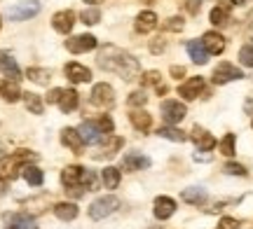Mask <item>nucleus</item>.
<instances>
[{
  "instance_id": "1",
  "label": "nucleus",
  "mask_w": 253,
  "mask_h": 229,
  "mask_svg": "<svg viewBox=\"0 0 253 229\" xmlns=\"http://www.w3.org/2000/svg\"><path fill=\"white\" fill-rule=\"evenodd\" d=\"M96 64H99V68L101 70H106V73L120 75L125 82L136 80L138 73H141V64H138V59L131 56L129 52H125V49L115 47V45L101 47L99 56H96Z\"/></svg>"
},
{
  "instance_id": "2",
  "label": "nucleus",
  "mask_w": 253,
  "mask_h": 229,
  "mask_svg": "<svg viewBox=\"0 0 253 229\" xmlns=\"http://www.w3.org/2000/svg\"><path fill=\"white\" fill-rule=\"evenodd\" d=\"M38 155L31 150H19L14 155H7L0 159V178L2 180H14L19 175V171H24V166H28V162H36Z\"/></svg>"
},
{
  "instance_id": "3",
  "label": "nucleus",
  "mask_w": 253,
  "mask_h": 229,
  "mask_svg": "<svg viewBox=\"0 0 253 229\" xmlns=\"http://www.w3.org/2000/svg\"><path fill=\"white\" fill-rule=\"evenodd\" d=\"M120 208V199L115 194H106V196H99L96 201H91L89 206V218L91 220H103Z\"/></svg>"
},
{
  "instance_id": "4",
  "label": "nucleus",
  "mask_w": 253,
  "mask_h": 229,
  "mask_svg": "<svg viewBox=\"0 0 253 229\" xmlns=\"http://www.w3.org/2000/svg\"><path fill=\"white\" fill-rule=\"evenodd\" d=\"M89 103L96 105V108H113V103H115V89L108 82L94 84V89L89 94Z\"/></svg>"
},
{
  "instance_id": "5",
  "label": "nucleus",
  "mask_w": 253,
  "mask_h": 229,
  "mask_svg": "<svg viewBox=\"0 0 253 229\" xmlns=\"http://www.w3.org/2000/svg\"><path fill=\"white\" fill-rule=\"evenodd\" d=\"M38 12H40V2L38 0H24V2H17V5H12L7 9V17L12 21H26V19L36 17Z\"/></svg>"
},
{
  "instance_id": "6",
  "label": "nucleus",
  "mask_w": 253,
  "mask_h": 229,
  "mask_svg": "<svg viewBox=\"0 0 253 229\" xmlns=\"http://www.w3.org/2000/svg\"><path fill=\"white\" fill-rule=\"evenodd\" d=\"M160 110H162L164 124H171V127H176L178 122H183V117L188 115V108H185L181 101H164Z\"/></svg>"
},
{
  "instance_id": "7",
  "label": "nucleus",
  "mask_w": 253,
  "mask_h": 229,
  "mask_svg": "<svg viewBox=\"0 0 253 229\" xmlns=\"http://www.w3.org/2000/svg\"><path fill=\"white\" fill-rule=\"evenodd\" d=\"M242 77H244V73H242L237 65L227 64V61L218 64L216 70H213V75H211L213 84H227V82H235V80H242Z\"/></svg>"
},
{
  "instance_id": "8",
  "label": "nucleus",
  "mask_w": 253,
  "mask_h": 229,
  "mask_svg": "<svg viewBox=\"0 0 253 229\" xmlns=\"http://www.w3.org/2000/svg\"><path fill=\"white\" fill-rule=\"evenodd\" d=\"M99 47V40L89 33H84V35H75L71 40H66V49L73 52V54H84V52H89V49H96Z\"/></svg>"
},
{
  "instance_id": "9",
  "label": "nucleus",
  "mask_w": 253,
  "mask_h": 229,
  "mask_svg": "<svg viewBox=\"0 0 253 229\" xmlns=\"http://www.w3.org/2000/svg\"><path fill=\"white\" fill-rule=\"evenodd\" d=\"M207 89V82H204V77L202 75H195V77H190L188 82H183L178 87V94H181L185 101H195L197 96H202Z\"/></svg>"
},
{
  "instance_id": "10",
  "label": "nucleus",
  "mask_w": 253,
  "mask_h": 229,
  "mask_svg": "<svg viewBox=\"0 0 253 229\" xmlns=\"http://www.w3.org/2000/svg\"><path fill=\"white\" fill-rule=\"evenodd\" d=\"M150 157L141 155V152H126L125 159H122V168H125L126 173H134V171H145V168H150Z\"/></svg>"
},
{
  "instance_id": "11",
  "label": "nucleus",
  "mask_w": 253,
  "mask_h": 229,
  "mask_svg": "<svg viewBox=\"0 0 253 229\" xmlns=\"http://www.w3.org/2000/svg\"><path fill=\"white\" fill-rule=\"evenodd\" d=\"M78 133H80L84 145H96V143H101V140L106 138V133H103L94 122H82L80 127H78Z\"/></svg>"
},
{
  "instance_id": "12",
  "label": "nucleus",
  "mask_w": 253,
  "mask_h": 229,
  "mask_svg": "<svg viewBox=\"0 0 253 229\" xmlns=\"http://www.w3.org/2000/svg\"><path fill=\"white\" fill-rule=\"evenodd\" d=\"M73 24H75V12L73 9H61L52 17V28L56 33H63V35L73 31Z\"/></svg>"
},
{
  "instance_id": "13",
  "label": "nucleus",
  "mask_w": 253,
  "mask_h": 229,
  "mask_svg": "<svg viewBox=\"0 0 253 229\" xmlns=\"http://www.w3.org/2000/svg\"><path fill=\"white\" fill-rule=\"evenodd\" d=\"M202 45H204V49L209 52V56L213 54H223L225 52V37L220 35V33H216V31H209V33H204V37H202Z\"/></svg>"
},
{
  "instance_id": "14",
  "label": "nucleus",
  "mask_w": 253,
  "mask_h": 229,
  "mask_svg": "<svg viewBox=\"0 0 253 229\" xmlns=\"http://www.w3.org/2000/svg\"><path fill=\"white\" fill-rule=\"evenodd\" d=\"M153 213L157 220H169L173 213H176V201H173L171 196H157L153 206Z\"/></svg>"
},
{
  "instance_id": "15",
  "label": "nucleus",
  "mask_w": 253,
  "mask_h": 229,
  "mask_svg": "<svg viewBox=\"0 0 253 229\" xmlns=\"http://www.w3.org/2000/svg\"><path fill=\"white\" fill-rule=\"evenodd\" d=\"M2 218L12 229H38L33 215H28V213H5Z\"/></svg>"
},
{
  "instance_id": "16",
  "label": "nucleus",
  "mask_w": 253,
  "mask_h": 229,
  "mask_svg": "<svg viewBox=\"0 0 253 229\" xmlns=\"http://www.w3.org/2000/svg\"><path fill=\"white\" fill-rule=\"evenodd\" d=\"M136 33H153L155 28H157V14H155L153 9H143L138 17H136Z\"/></svg>"
},
{
  "instance_id": "17",
  "label": "nucleus",
  "mask_w": 253,
  "mask_h": 229,
  "mask_svg": "<svg viewBox=\"0 0 253 229\" xmlns=\"http://www.w3.org/2000/svg\"><path fill=\"white\" fill-rule=\"evenodd\" d=\"M82 175H84V168H82V166H66L61 171V185L66 190L78 187V185H82Z\"/></svg>"
},
{
  "instance_id": "18",
  "label": "nucleus",
  "mask_w": 253,
  "mask_h": 229,
  "mask_svg": "<svg viewBox=\"0 0 253 229\" xmlns=\"http://www.w3.org/2000/svg\"><path fill=\"white\" fill-rule=\"evenodd\" d=\"M190 138L195 140V145H197V150H213L216 147V138L211 136L209 131H204L202 127H195L192 129V133H190Z\"/></svg>"
},
{
  "instance_id": "19",
  "label": "nucleus",
  "mask_w": 253,
  "mask_h": 229,
  "mask_svg": "<svg viewBox=\"0 0 253 229\" xmlns=\"http://www.w3.org/2000/svg\"><path fill=\"white\" fill-rule=\"evenodd\" d=\"M63 70H66V77H68L71 82H75V84L89 82V80H91L89 68H84V65H80V64H68Z\"/></svg>"
},
{
  "instance_id": "20",
  "label": "nucleus",
  "mask_w": 253,
  "mask_h": 229,
  "mask_svg": "<svg viewBox=\"0 0 253 229\" xmlns=\"http://www.w3.org/2000/svg\"><path fill=\"white\" fill-rule=\"evenodd\" d=\"M181 199L185 203H192V206H204L209 201V194L204 187H188L181 192Z\"/></svg>"
},
{
  "instance_id": "21",
  "label": "nucleus",
  "mask_w": 253,
  "mask_h": 229,
  "mask_svg": "<svg viewBox=\"0 0 253 229\" xmlns=\"http://www.w3.org/2000/svg\"><path fill=\"white\" fill-rule=\"evenodd\" d=\"M61 143H63L66 147H71L75 155H80L82 147H84V143H82L80 133H78V129H68V127L61 131Z\"/></svg>"
},
{
  "instance_id": "22",
  "label": "nucleus",
  "mask_w": 253,
  "mask_h": 229,
  "mask_svg": "<svg viewBox=\"0 0 253 229\" xmlns=\"http://www.w3.org/2000/svg\"><path fill=\"white\" fill-rule=\"evenodd\" d=\"M0 96H2L5 101L14 103V101H19V98L24 96V92L19 89L17 80H0Z\"/></svg>"
},
{
  "instance_id": "23",
  "label": "nucleus",
  "mask_w": 253,
  "mask_h": 229,
  "mask_svg": "<svg viewBox=\"0 0 253 229\" xmlns=\"http://www.w3.org/2000/svg\"><path fill=\"white\" fill-rule=\"evenodd\" d=\"M129 122H131V127H134L136 131H141V133H148L150 127H153V117H150L145 110H131Z\"/></svg>"
},
{
  "instance_id": "24",
  "label": "nucleus",
  "mask_w": 253,
  "mask_h": 229,
  "mask_svg": "<svg viewBox=\"0 0 253 229\" xmlns=\"http://www.w3.org/2000/svg\"><path fill=\"white\" fill-rule=\"evenodd\" d=\"M185 49H188L190 59H192V61H195L197 65H204L209 61V52L204 49L202 40H190L188 45H185Z\"/></svg>"
},
{
  "instance_id": "25",
  "label": "nucleus",
  "mask_w": 253,
  "mask_h": 229,
  "mask_svg": "<svg viewBox=\"0 0 253 229\" xmlns=\"http://www.w3.org/2000/svg\"><path fill=\"white\" fill-rule=\"evenodd\" d=\"M0 73L5 75L7 80H19L21 77V70H19L17 61L7 54H0Z\"/></svg>"
},
{
  "instance_id": "26",
  "label": "nucleus",
  "mask_w": 253,
  "mask_h": 229,
  "mask_svg": "<svg viewBox=\"0 0 253 229\" xmlns=\"http://www.w3.org/2000/svg\"><path fill=\"white\" fill-rule=\"evenodd\" d=\"M78 206L73 201H59L54 206V215L59 218V220H63V222H71V220H75L78 218Z\"/></svg>"
},
{
  "instance_id": "27",
  "label": "nucleus",
  "mask_w": 253,
  "mask_h": 229,
  "mask_svg": "<svg viewBox=\"0 0 253 229\" xmlns=\"http://www.w3.org/2000/svg\"><path fill=\"white\" fill-rule=\"evenodd\" d=\"M230 5L227 2H220V5H216V7L211 9V14H209V19H211V24L213 26H227L230 24Z\"/></svg>"
},
{
  "instance_id": "28",
  "label": "nucleus",
  "mask_w": 253,
  "mask_h": 229,
  "mask_svg": "<svg viewBox=\"0 0 253 229\" xmlns=\"http://www.w3.org/2000/svg\"><path fill=\"white\" fill-rule=\"evenodd\" d=\"M80 105V94L75 92V89H63L61 94V101H59V108H61V112H73L75 108Z\"/></svg>"
},
{
  "instance_id": "29",
  "label": "nucleus",
  "mask_w": 253,
  "mask_h": 229,
  "mask_svg": "<svg viewBox=\"0 0 253 229\" xmlns=\"http://www.w3.org/2000/svg\"><path fill=\"white\" fill-rule=\"evenodd\" d=\"M120 147H122V138L108 133V138H106V145H103L99 152L94 155V159H106V157H113L120 150Z\"/></svg>"
},
{
  "instance_id": "30",
  "label": "nucleus",
  "mask_w": 253,
  "mask_h": 229,
  "mask_svg": "<svg viewBox=\"0 0 253 229\" xmlns=\"http://www.w3.org/2000/svg\"><path fill=\"white\" fill-rule=\"evenodd\" d=\"M157 136L167 138V140H173V143H185V140H188V133H183L181 129L171 127V124H164V127L157 131Z\"/></svg>"
},
{
  "instance_id": "31",
  "label": "nucleus",
  "mask_w": 253,
  "mask_h": 229,
  "mask_svg": "<svg viewBox=\"0 0 253 229\" xmlns=\"http://www.w3.org/2000/svg\"><path fill=\"white\" fill-rule=\"evenodd\" d=\"M26 77L31 80V82L40 84V87H47L49 80H52V70H47V68H28Z\"/></svg>"
},
{
  "instance_id": "32",
  "label": "nucleus",
  "mask_w": 253,
  "mask_h": 229,
  "mask_svg": "<svg viewBox=\"0 0 253 229\" xmlns=\"http://www.w3.org/2000/svg\"><path fill=\"white\" fill-rule=\"evenodd\" d=\"M101 180L106 185V190H115L120 185V171L115 166H106V168L101 171Z\"/></svg>"
},
{
  "instance_id": "33",
  "label": "nucleus",
  "mask_w": 253,
  "mask_h": 229,
  "mask_svg": "<svg viewBox=\"0 0 253 229\" xmlns=\"http://www.w3.org/2000/svg\"><path fill=\"white\" fill-rule=\"evenodd\" d=\"M21 175L26 178L28 185H33V187H40L42 185V180H45V175H42V171L38 168V166H24V171H21Z\"/></svg>"
},
{
  "instance_id": "34",
  "label": "nucleus",
  "mask_w": 253,
  "mask_h": 229,
  "mask_svg": "<svg viewBox=\"0 0 253 229\" xmlns=\"http://www.w3.org/2000/svg\"><path fill=\"white\" fill-rule=\"evenodd\" d=\"M21 98H24V103H26V108H28L31 112H33V115H42V98H40L38 94L26 92L24 96H21Z\"/></svg>"
},
{
  "instance_id": "35",
  "label": "nucleus",
  "mask_w": 253,
  "mask_h": 229,
  "mask_svg": "<svg viewBox=\"0 0 253 229\" xmlns=\"http://www.w3.org/2000/svg\"><path fill=\"white\" fill-rule=\"evenodd\" d=\"M80 21H82V24H87V26H94V24H99V21H101L99 7H84V9L80 12Z\"/></svg>"
},
{
  "instance_id": "36",
  "label": "nucleus",
  "mask_w": 253,
  "mask_h": 229,
  "mask_svg": "<svg viewBox=\"0 0 253 229\" xmlns=\"http://www.w3.org/2000/svg\"><path fill=\"white\" fill-rule=\"evenodd\" d=\"M235 143H237V138L235 133H225V138L218 143V147H220V155H225V157H235Z\"/></svg>"
},
{
  "instance_id": "37",
  "label": "nucleus",
  "mask_w": 253,
  "mask_h": 229,
  "mask_svg": "<svg viewBox=\"0 0 253 229\" xmlns=\"http://www.w3.org/2000/svg\"><path fill=\"white\" fill-rule=\"evenodd\" d=\"M145 101H148V94H145L143 89H138V92H131V94H129V98H126L129 108H141V105H145Z\"/></svg>"
},
{
  "instance_id": "38",
  "label": "nucleus",
  "mask_w": 253,
  "mask_h": 229,
  "mask_svg": "<svg viewBox=\"0 0 253 229\" xmlns=\"http://www.w3.org/2000/svg\"><path fill=\"white\" fill-rule=\"evenodd\" d=\"M183 28H185V21L183 17H169L164 21V31H171V33H181Z\"/></svg>"
},
{
  "instance_id": "39",
  "label": "nucleus",
  "mask_w": 253,
  "mask_h": 229,
  "mask_svg": "<svg viewBox=\"0 0 253 229\" xmlns=\"http://www.w3.org/2000/svg\"><path fill=\"white\" fill-rule=\"evenodd\" d=\"M239 61H242L246 68H253V45H244L239 49Z\"/></svg>"
},
{
  "instance_id": "40",
  "label": "nucleus",
  "mask_w": 253,
  "mask_h": 229,
  "mask_svg": "<svg viewBox=\"0 0 253 229\" xmlns=\"http://www.w3.org/2000/svg\"><path fill=\"white\" fill-rule=\"evenodd\" d=\"M94 124H96V127H99L101 131L106 133V136H108V133H113V129H115V124H113V119H110L108 115H101V117L96 119Z\"/></svg>"
},
{
  "instance_id": "41",
  "label": "nucleus",
  "mask_w": 253,
  "mask_h": 229,
  "mask_svg": "<svg viewBox=\"0 0 253 229\" xmlns=\"http://www.w3.org/2000/svg\"><path fill=\"white\" fill-rule=\"evenodd\" d=\"M160 77H162V75L157 73V70H148L145 75H141V84H143V87H150V84L157 87V84H162L160 82Z\"/></svg>"
},
{
  "instance_id": "42",
  "label": "nucleus",
  "mask_w": 253,
  "mask_h": 229,
  "mask_svg": "<svg viewBox=\"0 0 253 229\" xmlns=\"http://www.w3.org/2000/svg\"><path fill=\"white\" fill-rule=\"evenodd\" d=\"M164 49H167V40H164L162 35H157L150 40V52H153V54H162Z\"/></svg>"
},
{
  "instance_id": "43",
  "label": "nucleus",
  "mask_w": 253,
  "mask_h": 229,
  "mask_svg": "<svg viewBox=\"0 0 253 229\" xmlns=\"http://www.w3.org/2000/svg\"><path fill=\"white\" fill-rule=\"evenodd\" d=\"M227 175H246V168L242 164H235V162H227L225 168H223Z\"/></svg>"
},
{
  "instance_id": "44",
  "label": "nucleus",
  "mask_w": 253,
  "mask_h": 229,
  "mask_svg": "<svg viewBox=\"0 0 253 229\" xmlns=\"http://www.w3.org/2000/svg\"><path fill=\"white\" fill-rule=\"evenodd\" d=\"M218 229H242V222L237 220V218H220Z\"/></svg>"
},
{
  "instance_id": "45",
  "label": "nucleus",
  "mask_w": 253,
  "mask_h": 229,
  "mask_svg": "<svg viewBox=\"0 0 253 229\" xmlns=\"http://www.w3.org/2000/svg\"><path fill=\"white\" fill-rule=\"evenodd\" d=\"M61 94H63V89H52V92L47 94V103H54V105H59V101H61Z\"/></svg>"
},
{
  "instance_id": "46",
  "label": "nucleus",
  "mask_w": 253,
  "mask_h": 229,
  "mask_svg": "<svg viewBox=\"0 0 253 229\" xmlns=\"http://www.w3.org/2000/svg\"><path fill=\"white\" fill-rule=\"evenodd\" d=\"M199 7H202V0H185V12L190 14H197Z\"/></svg>"
},
{
  "instance_id": "47",
  "label": "nucleus",
  "mask_w": 253,
  "mask_h": 229,
  "mask_svg": "<svg viewBox=\"0 0 253 229\" xmlns=\"http://www.w3.org/2000/svg\"><path fill=\"white\" fill-rule=\"evenodd\" d=\"M195 162H211V152H207V150L195 152Z\"/></svg>"
},
{
  "instance_id": "48",
  "label": "nucleus",
  "mask_w": 253,
  "mask_h": 229,
  "mask_svg": "<svg viewBox=\"0 0 253 229\" xmlns=\"http://www.w3.org/2000/svg\"><path fill=\"white\" fill-rule=\"evenodd\" d=\"M171 75L173 77H183V75H185V68H183V65H171Z\"/></svg>"
},
{
  "instance_id": "49",
  "label": "nucleus",
  "mask_w": 253,
  "mask_h": 229,
  "mask_svg": "<svg viewBox=\"0 0 253 229\" xmlns=\"http://www.w3.org/2000/svg\"><path fill=\"white\" fill-rule=\"evenodd\" d=\"M244 110L249 112V115H253V98H249V101L244 103Z\"/></svg>"
},
{
  "instance_id": "50",
  "label": "nucleus",
  "mask_w": 253,
  "mask_h": 229,
  "mask_svg": "<svg viewBox=\"0 0 253 229\" xmlns=\"http://www.w3.org/2000/svg\"><path fill=\"white\" fill-rule=\"evenodd\" d=\"M5 192H7V180H2V178H0V196H2Z\"/></svg>"
},
{
  "instance_id": "51",
  "label": "nucleus",
  "mask_w": 253,
  "mask_h": 229,
  "mask_svg": "<svg viewBox=\"0 0 253 229\" xmlns=\"http://www.w3.org/2000/svg\"><path fill=\"white\" fill-rule=\"evenodd\" d=\"M84 2H87L89 7H96V5H99V2H103V0H84Z\"/></svg>"
},
{
  "instance_id": "52",
  "label": "nucleus",
  "mask_w": 253,
  "mask_h": 229,
  "mask_svg": "<svg viewBox=\"0 0 253 229\" xmlns=\"http://www.w3.org/2000/svg\"><path fill=\"white\" fill-rule=\"evenodd\" d=\"M249 37L253 40V19H251V24H249Z\"/></svg>"
},
{
  "instance_id": "53",
  "label": "nucleus",
  "mask_w": 253,
  "mask_h": 229,
  "mask_svg": "<svg viewBox=\"0 0 253 229\" xmlns=\"http://www.w3.org/2000/svg\"><path fill=\"white\" fill-rule=\"evenodd\" d=\"M155 229H162V227H155Z\"/></svg>"
},
{
  "instance_id": "54",
  "label": "nucleus",
  "mask_w": 253,
  "mask_h": 229,
  "mask_svg": "<svg viewBox=\"0 0 253 229\" xmlns=\"http://www.w3.org/2000/svg\"><path fill=\"white\" fill-rule=\"evenodd\" d=\"M7 229H12V227H7Z\"/></svg>"
},
{
  "instance_id": "55",
  "label": "nucleus",
  "mask_w": 253,
  "mask_h": 229,
  "mask_svg": "<svg viewBox=\"0 0 253 229\" xmlns=\"http://www.w3.org/2000/svg\"><path fill=\"white\" fill-rule=\"evenodd\" d=\"M0 24H2V21H0Z\"/></svg>"
},
{
  "instance_id": "56",
  "label": "nucleus",
  "mask_w": 253,
  "mask_h": 229,
  "mask_svg": "<svg viewBox=\"0 0 253 229\" xmlns=\"http://www.w3.org/2000/svg\"><path fill=\"white\" fill-rule=\"evenodd\" d=\"M251 124H253V122H251Z\"/></svg>"
}]
</instances>
